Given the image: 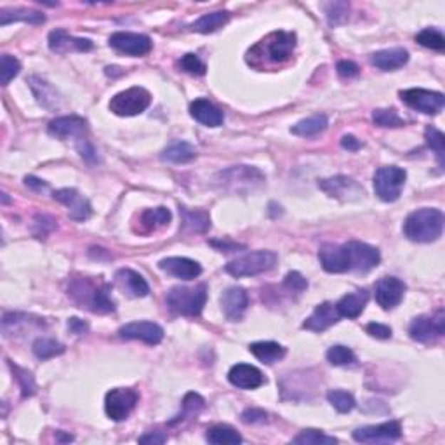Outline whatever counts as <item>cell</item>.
I'll return each instance as SVG.
<instances>
[{"label": "cell", "mask_w": 445, "mask_h": 445, "mask_svg": "<svg viewBox=\"0 0 445 445\" xmlns=\"http://www.w3.org/2000/svg\"><path fill=\"white\" fill-rule=\"evenodd\" d=\"M211 246H214V247H219V249H230V251H234V249H239V247H240V246H237V244L216 242V240H212V242H211Z\"/></svg>", "instance_id": "91938a15"}, {"label": "cell", "mask_w": 445, "mask_h": 445, "mask_svg": "<svg viewBox=\"0 0 445 445\" xmlns=\"http://www.w3.org/2000/svg\"><path fill=\"white\" fill-rule=\"evenodd\" d=\"M230 13L228 11H218V13H211V14H204L202 18L197 19L195 23L190 26L192 31H197V33H212V31L219 30L221 26L226 25L230 21Z\"/></svg>", "instance_id": "1f68e13d"}, {"label": "cell", "mask_w": 445, "mask_h": 445, "mask_svg": "<svg viewBox=\"0 0 445 445\" xmlns=\"http://www.w3.org/2000/svg\"><path fill=\"white\" fill-rule=\"evenodd\" d=\"M171 218L172 216L169 209L155 207V209H147V211H143L140 221H141V226L145 228V231H153L171 223Z\"/></svg>", "instance_id": "e575fe53"}, {"label": "cell", "mask_w": 445, "mask_h": 445, "mask_svg": "<svg viewBox=\"0 0 445 445\" xmlns=\"http://www.w3.org/2000/svg\"><path fill=\"white\" fill-rule=\"evenodd\" d=\"M249 352L253 353L258 360H261L263 364L271 365V364H275V362L282 360V358L286 357L287 350L283 348L282 345H278V342L259 341V342H253V345L249 346Z\"/></svg>", "instance_id": "f1b7e54d"}, {"label": "cell", "mask_w": 445, "mask_h": 445, "mask_svg": "<svg viewBox=\"0 0 445 445\" xmlns=\"http://www.w3.org/2000/svg\"><path fill=\"white\" fill-rule=\"evenodd\" d=\"M407 172L397 165H386L377 169L374 174V192L383 202H395L399 200L402 188H404Z\"/></svg>", "instance_id": "8992f818"}, {"label": "cell", "mask_w": 445, "mask_h": 445, "mask_svg": "<svg viewBox=\"0 0 445 445\" xmlns=\"http://www.w3.org/2000/svg\"><path fill=\"white\" fill-rule=\"evenodd\" d=\"M21 65L16 58L9 56V54H4L2 60H0V73H2V85H7L11 80L19 73Z\"/></svg>", "instance_id": "7dc6e473"}, {"label": "cell", "mask_w": 445, "mask_h": 445, "mask_svg": "<svg viewBox=\"0 0 445 445\" xmlns=\"http://www.w3.org/2000/svg\"><path fill=\"white\" fill-rule=\"evenodd\" d=\"M159 268L181 281H193L202 273V266L188 258H165L159 263Z\"/></svg>", "instance_id": "603a6c76"}, {"label": "cell", "mask_w": 445, "mask_h": 445, "mask_svg": "<svg viewBox=\"0 0 445 445\" xmlns=\"http://www.w3.org/2000/svg\"><path fill=\"white\" fill-rule=\"evenodd\" d=\"M327 124H329L327 117L324 115V113H318V115L310 117V119L298 122L296 125H293L290 132L301 137H312V136H317V134H320L322 131H325Z\"/></svg>", "instance_id": "836d02e7"}, {"label": "cell", "mask_w": 445, "mask_h": 445, "mask_svg": "<svg viewBox=\"0 0 445 445\" xmlns=\"http://www.w3.org/2000/svg\"><path fill=\"white\" fill-rule=\"evenodd\" d=\"M400 98L405 105L417 110V112L426 113V115H436V113L442 112L445 105L442 93L428 89H405L400 93Z\"/></svg>", "instance_id": "30bf717a"}, {"label": "cell", "mask_w": 445, "mask_h": 445, "mask_svg": "<svg viewBox=\"0 0 445 445\" xmlns=\"http://www.w3.org/2000/svg\"><path fill=\"white\" fill-rule=\"evenodd\" d=\"M367 301H369L367 290L358 289V290H355V293L346 294V296H342L340 299V303L336 305L337 313H340L341 317H346V318H357L358 315H360L365 310V305H367Z\"/></svg>", "instance_id": "83f0119b"}, {"label": "cell", "mask_w": 445, "mask_h": 445, "mask_svg": "<svg viewBox=\"0 0 445 445\" xmlns=\"http://www.w3.org/2000/svg\"><path fill=\"white\" fill-rule=\"evenodd\" d=\"M445 333V313L444 310H439L435 315H421L412 320L409 327V334L417 342H430L436 337H442Z\"/></svg>", "instance_id": "8fae6325"}, {"label": "cell", "mask_w": 445, "mask_h": 445, "mask_svg": "<svg viewBox=\"0 0 445 445\" xmlns=\"http://www.w3.org/2000/svg\"><path fill=\"white\" fill-rule=\"evenodd\" d=\"M249 306V296L242 287H230L221 296V308L228 320L239 322Z\"/></svg>", "instance_id": "44dd1931"}, {"label": "cell", "mask_w": 445, "mask_h": 445, "mask_svg": "<svg viewBox=\"0 0 445 445\" xmlns=\"http://www.w3.org/2000/svg\"><path fill=\"white\" fill-rule=\"evenodd\" d=\"M367 334H371L372 337H377V340H388L392 337V327L384 325V324H377V322H372L365 327Z\"/></svg>", "instance_id": "db71d44e"}, {"label": "cell", "mask_w": 445, "mask_h": 445, "mask_svg": "<svg viewBox=\"0 0 445 445\" xmlns=\"http://www.w3.org/2000/svg\"><path fill=\"white\" fill-rule=\"evenodd\" d=\"M11 369H13L16 379H18L19 386H21L23 389V395L25 397H31L35 393V381H33V376L28 371H25V369L18 367V365H14L13 362H11Z\"/></svg>", "instance_id": "c3c4849f"}, {"label": "cell", "mask_w": 445, "mask_h": 445, "mask_svg": "<svg viewBox=\"0 0 445 445\" xmlns=\"http://www.w3.org/2000/svg\"><path fill=\"white\" fill-rule=\"evenodd\" d=\"M242 421L246 424H261L268 421V414L263 409H246L242 412Z\"/></svg>", "instance_id": "816d5d0a"}, {"label": "cell", "mask_w": 445, "mask_h": 445, "mask_svg": "<svg viewBox=\"0 0 445 445\" xmlns=\"http://www.w3.org/2000/svg\"><path fill=\"white\" fill-rule=\"evenodd\" d=\"M221 178L224 181V184H226V187H231L234 190H240V187H246L253 190L254 184L263 183V181H265V174L254 167H247V165H235V167L221 172Z\"/></svg>", "instance_id": "ac0fdd59"}, {"label": "cell", "mask_w": 445, "mask_h": 445, "mask_svg": "<svg viewBox=\"0 0 445 445\" xmlns=\"http://www.w3.org/2000/svg\"><path fill=\"white\" fill-rule=\"evenodd\" d=\"M49 132L53 136L61 137H73L75 145H80L82 141H85V134H88V120L82 119L77 115H66L60 117V119H54L49 124Z\"/></svg>", "instance_id": "5bb4252c"}, {"label": "cell", "mask_w": 445, "mask_h": 445, "mask_svg": "<svg viewBox=\"0 0 445 445\" xmlns=\"http://www.w3.org/2000/svg\"><path fill=\"white\" fill-rule=\"evenodd\" d=\"M424 140H426L428 147H430L433 152H435L436 159H439V165L444 167V155H445V136L442 134V131H439L436 127H426L424 131Z\"/></svg>", "instance_id": "b9f144b4"}, {"label": "cell", "mask_w": 445, "mask_h": 445, "mask_svg": "<svg viewBox=\"0 0 445 445\" xmlns=\"http://www.w3.org/2000/svg\"><path fill=\"white\" fill-rule=\"evenodd\" d=\"M409 61V53L404 47H393V49L377 51L371 56V63L376 68L383 70V72H393L399 70L405 63Z\"/></svg>", "instance_id": "4316f807"}, {"label": "cell", "mask_w": 445, "mask_h": 445, "mask_svg": "<svg viewBox=\"0 0 445 445\" xmlns=\"http://www.w3.org/2000/svg\"><path fill=\"white\" fill-rule=\"evenodd\" d=\"M28 84L31 90H33L37 101L44 106V108L54 110L60 106V98H58L56 89H54L51 84H47L46 80H42L41 77H35L33 75V77L28 78Z\"/></svg>", "instance_id": "f546056e"}, {"label": "cell", "mask_w": 445, "mask_h": 445, "mask_svg": "<svg viewBox=\"0 0 445 445\" xmlns=\"http://www.w3.org/2000/svg\"><path fill=\"white\" fill-rule=\"evenodd\" d=\"M68 329L72 330L73 334H84L85 330L89 329V325L85 324L84 320H80V318H70V320H68Z\"/></svg>", "instance_id": "6f0895ef"}, {"label": "cell", "mask_w": 445, "mask_h": 445, "mask_svg": "<svg viewBox=\"0 0 445 445\" xmlns=\"http://www.w3.org/2000/svg\"><path fill=\"white\" fill-rule=\"evenodd\" d=\"M325 357H327V360H329V364H333V365H348L355 362V353H353L350 348H346V346H341V345L330 346V348L327 350Z\"/></svg>", "instance_id": "f6af8a7d"}, {"label": "cell", "mask_w": 445, "mask_h": 445, "mask_svg": "<svg viewBox=\"0 0 445 445\" xmlns=\"http://www.w3.org/2000/svg\"><path fill=\"white\" fill-rule=\"evenodd\" d=\"M283 287L287 290H290V293L301 294L308 287V282H306V278L299 271H289L286 275V278H283Z\"/></svg>", "instance_id": "f907efd6"}, {"label": "cell", "mask_w": 445, "mask_h": 445, "mask_svg": "<svg viewBox=\"0 0 445 445\" xmlns=\"http://www.w3.org/2000/svg\"><path fill=\"white\" fill-rule=\"evenodd\" d=\"M25 183H26V187L33 188V190H42V188H46V183H42L41 179L33 178V176H28V178H25Z\"/></svg>", "instance_id": "680465c9"}, {"label": "cell", "mask_w": 445, "mask_h": 445, "mask_svg": "<svg viewBox=\"0 0 445 445\" xmlns=\"http://www.w3.org/2000/svg\"><path fill=\"white\" fill-rule=\"evenodd\" d=\"M341 318V315L337 313L336 305L333 303H322L315 308V312L310 315L308 318L305 320V327L306 330H313V333H324L325 329H329L330 325L337 324Z\"/></svg>", "instance_id": "cb8c5ba5"}, {"label": "cell", "mask_w": 445, "mask_h": 445, "mask_svg": "<svg viewBox=\"0 0 445 445\" xmlns=\"http://www.w3.org/2000/svg\"><path fill=\"white\" fill-rule=\"evenodd\" d=\"M228 381L240 389H256L265 384V376L254 365L237 364L228 372Z\"/></svg>", "instance_id": "7402d4cb"}, {"label": "cell", "mask_w": 445, "mask_h": 445, "mask_svg": "<svg viewBox=\"0 0 445 445\" xmlns=\"http://www.w3.org/2000/svg\"><path fill=\"white\" fill-rule=\"evenodd\" d=\"M119 334L124 340H140L147 345H159L164 340V329L153 322H131L122 325Z\"/></svg>", "instance_id": "e0dca14e"}, {"label": "cell", "mask_w": 445, "mask_h": 445, "mask_svg": "<svg viewBox=\"0 0 445 445\" xmlns=\"http://www.w3.org/2000/svg\"><path fill=\"white\" fill-rule=\"evenodd\" d=\"M152 103V94L143 88H131L115 94L110 101V110L119 117H134L143 113Z\"/></svg>", "instance_id": "52a82bcc"}, {"label": "cell", "mask_w": 445, "mask_h": 445, "mask_svg": "<svg viewBox=\"0 0 445 445\" xmlns=\"http://www.w3.org/2000/svg\"><path fill=\"white\" fill-rule=\"evenodd\" d=\"M337 73H340V77L342 78H355L360 75V68H358V65H355L353 61L342 60L337 63Z\"/></svg>", "instance_id": "f5cc1de1"}, {"label": "cell", "mask_w": 445, "mask_h": 445, "mask_svg": "<svg viewBox=\"0 0 445 445\" xmlns=\"http://www.w3.org/2000/svg\"><path fill=\"white\" fill-rule=\"evenodd\" d=\"M294 444H301V445H330V444H337V440L334 436L325 435V433L318 431V430H305L299 433L298 436L293 439Z\"/></svg>", "instance_id": "ee69618b"}, {"label": "cell", "mask_w": 445, "mask_h": 445, "mask_svg": "<svg viewBox=\"0 0 445 445\" xmlns=\"http://www.w3.org/2000/svg\"><path fill=\"white\" fill-rule=\"evenodd\" d=\"M13 21H25L31 25H42L46 21V16L37 11L28 9H2L0 11V25L6 26Z\"/></svg>", "instance_id": "d6a6232c"}, {"label": "cell", "mask_w": 445, "mask_h": 445, "mask_svg": "<svg viewBox=\"0 0 445 445\" xmlns=\"http://www.w3.org/2000/svg\"><path fill=\"white\" fill-rule=\"evenodd\" d=\"M346 271H369L381 261V254L376 247L364 242H348L341 246Z\"/></svg>", "instance_id": "ba28073f"}, {"label": "cell", "mask_w": 445, "mask_h": 445, "mask_svg": "<svg viewBox=\"0 0 445 445\" xmlns=\"http://www.w3.org/2000/svg\"><path fill=\"white\" fill-rule=\"evenodd\" d=\"M416 42L433 51H444L445 47V38L442 31L435 28H424L423 31H419V33L416 35Z\"/></svg>", "instance_id": "7bdbcfd3"}, {"label": "cell", "mask_w": 445, "mask_h": 445, "mask_svg": "<svg viewBox=\"0 0 445 445\" xmlns=\"http://www.w3.org/2000/svg\"><path fill=\"white\" fill-rule=\"evenodd\" d=\"M33 353L41 358V360H47V358H53L65 353V345L53 340V337H38V340L33 342Z\"/></svg>", "instance_id": "74e56055"}, {"label": "cell", "mask_w": 445, "mask_h": 445, "mask_svg": "<svg viewBox=\"0 0 445 445\" xmlns=\"http://www.w3.org/2000/svg\"><path fill=\"white\" fill-rule=\"evenodd\" d=\"M204 407H206V400H204L199 393L190 392L183 399V407H181L179 414L176 416L172 421H169V426H174V424H178L184 419H192V417H195L197 414H199Z\"/></svg>", "instance_id": "8d00e7d4"}, {"label": "cell", "mask_w": 445, "mask_h": 445, "mask_svg": "<svg viewBox=\"0 0 445 445\" xmlns=\"http://www.w3.org/2000/svg\"><path fill=\"white\" fill-rule=\"evenodd\" d=\"M179 66L184 70V72L192 73V75H204L206 73V65H204L202 61H200V58L197 56V54L193 53H188L184 54L183 58H181L179 61Z\"/></svg>", "instance_id": "681fc988"}, {"label": "cell", "mask_w": 445, "mask_h": 445, "mask_svg": "<svg viewBox=\"0 0 445 445\" xmlns=\"http://www.w3.org/2000/svg\"><path fill=\"white\" fill-rule=\"evenodd\" d=\"M341 147L345 150H348V152H357V150H360L362 143L357 140L355 136H352V134H346V136H342V140H341Z\"/></svg>", "instance_id": "9f6ffc18"}, {"label": "cell", "mask_w": 445, "mask_h": 445, "mask_svg": "<svg viewBox=\"0 0 445 445\" xmlns=\"http://www.w3.org/2000/svg\"><path fill=\"white\" fill-rule=\"evenodd\" d=\"M167 442V435H164V433L160 431H152V433H147V435H143L140 439V444H153V445H160V444H165Z\"/></svg>", "instance_id": "11a10c76"}, {"label": "cell", "mask_w": 445, "mask_h": 445, "mask_svg": "<svg viewBox=\"0 0 445 445\" xmlns=\"http://www.w3.org/2000/svg\"><path fill=\"white\" fill-rule=\"evenodd\" d=\"M318 187H320L329 197L340 199L342 202L358 200L364 195V188H362L355 179L346 178V176H336V178L322 179L318 181Z\"/></svg>", "instance_id": "4fadbf2b"}, {"label": "cell", "mask_w": 445, "mask_h": 445, "mask_svg": "<svg viewBox=\"0 0 445 445\" xmlns=\"http://www.w3.org/2000/svg\"><path fill=\"white\" fill-rule=\"evenodd\" d=\"M68 296L78 308H85L93 313H112L115 310V303L110 298V287L94 278H72L68 286Z\"/></svg>", "instance_id": "7a4b0ae2"}, {"label": "cell", "mask_w": 445, "mask_h": 445, "mask_svg": "<svg viewBox=\"0 0 445 445\" xmlns=\"http://www.w3.org/2000/svg\"><path fill=\"white\" fill-rule=\"evenodd\" d=\"M108 44L120 53L129 56H145L152 51V41L147 35L131 33V31H117L110 37Z\"/></svg>", "instance_id": "7c38bea8"}, {"label": "cell", "mask_w": 445, "mask_h": 445, "mask_svg": "<svg viewBox=\"0 0 445 445\" xmlns=\"http://www.w3.org/2000/svg\"><path fill=\"white\" fill-rule=\"evenodd\" d=\"M190 115L200 124L207 125V127H219L223 124L224 115L218 106H214L207 100H195L190 105Z\"/></svg>", "instance_id": "484cf974"}, {"label": "cell", "mask_w": 445, "mask_h": 445, "mask_svg": "<svg viewBox=\"0 0 445 445\" xmlns=\"http://www.w3.org/2000/svg\"><path fill=\"white\" fill-rule=\"evenodd\" d=\"M350 13V4L346 2H330L325 4V14L329 19L330 26H337L346 21Z\"/></svg>", "instance_id": "bcb514c9"}, {"label": "cell", "mask_w": 445, "mask_h": 445, "mask_svg": "<svg viewBox=\"0 0 445 445\" xmlns=\"http://www.w3.org/2000/svg\"><path fill=\"white\" fill-rule=\"evenodd\" d=\"M49 47L54 53L66 54L75 53V51H78V53H88L94 46L89 38H77L72 37L65 30H54L49 33Z\"/></svg>", "instance_id": "ffe728a7"}, {"label": "cell", "mask_w": 445, "mask_h": 445, "mask_svg": "<svg viewBox=\"0 0 445 445\" xmlns=\"http://www.w3.org/2000/svg\"><path fill=\"white\" fill-rule=\"evenodd\" d=\"M374 124L379 127H404L405 120L393 108H377L372 112Z\"/></svg>", "instance_id": "60d3db41"}, {"label": "cell", "mask_w": 445, "mask_h": 445, "mask_svg": "<svg viewBox=\"0 0 445 445\" xmlns=\"http://www.w3.org/2000/svg\"><path fill=\"white\" fill-rule=\"evenodd\" d=\"M197 157V150L192 147L187 141H174V143L169 145L167 148L164 150L160 159L165 160V162H172V164H187L190 162Z\"/></svg>", "instance_id": "4dcf8cb0"}, {"label": "cell", "mask_w": 445, "mask_h": 445, "mask_svg": "<svg viewBox=\"0 0 445 445\" xmlns=\"http://www.w3.org/2000/svg\"><path fill=\"white\" fill-rule=\"evenodd\" d=\"M402 426L397 421L389 423L376 424V426H364L357 428L353 431V439L362 444H377V442H392V440L400 439Z\"/></svg>", "instance_id": "9a60e30c"}, {"label": "cell", "mask_w": 445, "mask_h": 445, "mask_svg": "<svg viewBox=\"0 0 445 445\" xmlns=\"http://www.w3.org/2000/svg\"><path fill=\"white\" fill-rule=\"evenodd\" d=\"M405 294V283L397 277H383L376 283V301L383 310H392L400 305Z\"/></svg>", "instance_id": "2e32d148"}, {"label": "cell", "mask_w": 445, "mask_h": 445, "mask_svg": "<svg viewBox=\"0 0 445 445\" xmlns=\"http://www.w3.org/2000/svg\"><path fill=\"white\" fill-rule=\"evenodd\" d=\"M294 49H296V35L290 31H273L247 53V61L254 68L283 65L293 58Z\"/></svg>", "instance_id": "6da1fadb"}, {"label": "cell", "mask_w": 445, "mask_h": 445, "mask_svg": "<svg viewBox=\"0 0 445 445\" xmlns=\"http://www.w3.org/2000/svg\"><path fill=\"white\" fill-rule=\"evenodd\" d=\"M207 301L206 283L195 287H172L167 294V306L174 313L197 317L202 313Z\"/></svg>", "instance_id": "277c9868"}, {"label": "cell", "mask_w": 445, "mask_h": 445, "mask_svg": "<svg viewBox=\"0 0 445 445\" xmlns=\"http://www.w3.org/2000/svg\"><path fill=\"white\" fill-rule=\"evenodd\" d=\"M179 212L183 214L184 219V226L192 231H199V234H204V231L209 230L211 226V219L204 211H188L187 207H179Z\"/></svg>", "instance_id": "f35d334b"}, {"label": "cell", "mask_w": 445, "mask_h": 445, "mask_svg": "<svg viewBox=\"0 0 445 445\" xmlns=\"http://www.w3.org/2000/svg\"><path fill=\"white\" fill-rule=\"evenodd\" d=\"M275 265H277V254L271 251H254L230 261L224 270L234 277H254L273 270Z\"/></svg>", "instance_id": "5b68a950"}, {"label": "cell", "mask_w": 445, "mask_h": 445, "mask_svg": "<svg viewBox=\"0 0 445 445\" xmlns=\"http://www.w3.org/2000/svg\"><path fill=\"white\" fill-rule=\"evenodd\" d=\"M206 440L209 444L214 445H237L242 444V436L231 426L226 424H216L206 433Z\"/></svg>", "instance_id": "d590c367"}, {"label": "cell", "mask_w": 445, "mask_h": 445, "mask_svg": "<svg viewBox=\"0 0 445 445\" xmlns=\"http://www.w3.org/2000/svg\"><path fill=\"white\" fill-rule=\"evenodd\" d=\"M327 400H329V404L333 405L337 412H341V414L352 412L357 405L352 393L342 392V389H330V392L327 393Z\"/></svg>", "instance_id": "ab89813d"}, {"label": "cell", "mask_w": 445, "mask_h": 445, "mask_svg": "<svg viewBox=\"0 0 445 445\" xmlns=\"http://www.w3.org/2000/svg\"><path fill=\"white\" fill-rule=\"evenodd\" d=\"M115 282L124 293H127L132 298H145L150 294V286L147 281L137 271L129 270V268H122L117 271Z\"/></svg>", "instance_id": "d4e9b609"}, {"label": "cell", "mask_w": 445, "mask_h": 445, "mask_svg": "<svg viewBox=\"0 0 445 445\" xmlns=\"http://www.w3.org/2000/svg\"><path fill=\"white\" fill-rule=\"evenodd\" d=\"M444 214L439 209H417L411 212L404 223L405 237L412 242L428 244L442 237Z\"/></svg>", "instance_id": "3957f363"}, {"label": "cell", "mask_w": 445, "mask_h": 445, "mask_svg": "<svg viewBox=\"0 0 445 445\" xmlns=\"http://www.w3.org/2000/svg\"><path fill=\"white\" fill-rule=\"evenodd\" d=\"M53 197L58 202L65 204L68 207L70 218L75 219V221H85L90 216V212H93L90 211V204L73 188H63V190L54 192Z\"/></svg>", "instance_id": "d6986e66"}, {"label": "cell", "mask_w": 445, "mask_h": 445, "mask_svg": "<svg viewBox=\"0 0 445 445\" xmlns=\"http://www.w3.org/2000/svg\"><path fill=\"white\" fill-rule=\"evenodd\" d=\"M137 399H140V395L132 388L110 389L105 399L106 416L113 421L127 419L134 407H136Z\"/></svg>", "instance_id": "9c48e42d"}]
</instances>
